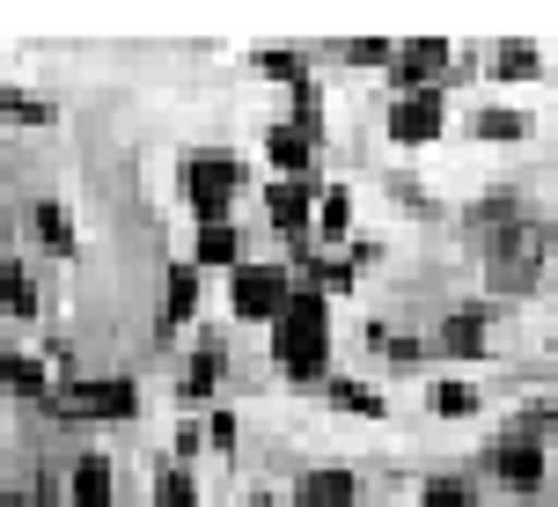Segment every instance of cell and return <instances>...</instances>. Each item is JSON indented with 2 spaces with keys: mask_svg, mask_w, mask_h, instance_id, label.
Returning <instances> with one entry per match:
<instances>
[{
  "mask_svg": "<svg viewBox=\"0 0 558 507\" xmlns=\"http://www.w3.org/2000/svg\"><path fill=\"white\" fill-rule=\"evenodd\" d=\"M544 257H551V221L544 214H514V221L485 228V280L507 287V294H530L536 273H544Z\"/></svg>",
  "mask_w": 558,
  "mask_h": 507,
  "instance_id": "cell-1",
  "label": "cell"
},
{
  "mask_svg": "<svg viewBox=\"0 0 558 507\" xmlns=\"http://www.w3.org/2000/svg\"><path fill=\"white\" fill-rule=\"evenodd\" d=\"M272 353H279V367L287 375H324L331 367V310L316 302V294H294L287 310L272 316Z\"/></svg>",
  "mask_w": 558,
  "mask_h": 507,
  "instance_id": "cell-2",
  "label": "cell"
},
{
  "mask_svg": "<svg viewBox=\"0 0 558 507\" xmlns=\"http://www.w3.org/2000/svg\"><path fill=\"white\" fill-rule=\"evenodd\" d=\"M243 184V169H235V155H192L184 162V198H192V214L206 228L228 214V192Z\"/></svg>",
  "mask_w": 558,
  "mask_h": 507,
  "instance_id": "cell-3",
  "label": "cell"
},
{
  "mask_svg": "<svg viewBox=\"0 0 558 507\" xmlns=\"http://www.w3.org/2000/svg\"><path fill=\"white\" fill-rule=\"evenodd\" d=\"M59 412H66V420H133V412H140V390L125 383V375L66 383V390H59Z\"/></svg>",
  "mask_w": 558,
  "mask_h": 507,
  "instance_id": "cell-4",
  "label": "cell"
},
{
  "mask_svg": "<svg viewBox=\"0 0 558 507\" xmlns=\"http://www.w3.org/2000/svg\"><path fill=\"white\" fill-rule=\"evenodd\" d=\"M287 302H294V287L279 265H235V316L243 324H272Z\"/></svg>",
  "mask_w": 558,
  "mask_h": 507,
  "instance_id": "cell-5",
  "label": "cell"
},
{
  "mask_svg": "<svg viewBox=\"0 0 558 507\" xmlns=\"http://www.w3.org/2000/svg\"><path fill=\"white\" fill-rule=\"evenodd\" d=\"M434 133H441V96H434V88H418V96H397V104H390V141L426 147Z\"/></svg>",
  "mask_w": 558,
  "mask_h": 507,
  "instance_id": "cell-6",
  "label": "cell"
},
{
  "mask_svg": "<svg viewBox=\"0 0 558 507\" xmlns=\"http://www.w3.org/2000/svg\"><path fill=\"white\" fill-rule=\"evenodd\" d=\"M493 479L514 485V493L544 485V442H514V434H500V442H493Z\"/></svg>",
  "mask_w": 558,
  "mask_h": 507,
  "instance_id": "cell-7",
  "label": "cell"
},
{
  "mask_svg": "<svg viewBox=\"0 0 558 507\" xmlns=\"http://www.w3.org/2000/svg\"><path fill=\"white\" fill-rule=\"evenodd\" d=\"M397 88H404V96H418V88H426V74H441L448 67V45L441 37H418V45H397Z\"/></svg>",
  "mask_w": 558,
  "mask_h": 507,
  "instance_id": "cell-8",
  "label": "cell"
},
{
  "mask_svg": "<svg viewBox=\"0 0 558 507\" xmlns=\"http://www.w3.org/2000/svg\"><path fill=\"white\" fill-rule=\"evenodd\" d=\"M308 206H316L308 177H279L272 192H265V214H272V228H287V236H302V228H308Z\"/></svg>",
  "mask_w": 558,
  "mask_h": 507,
  "instance_id": "cell-9",
  "label": "cell"
},
{
  "mask_svg": "<svg viewBox=\"0 0 558 507\" xmlns=\"http://www.w3.org/2000/svg\"><path fill=\"white\" fill-rule=\"evenodd\" d=\"M272 162L287 169V177H308V162H316V133L308 125H272Z\"/></svg>",
  "mask_w": 558,
  "mask_h": 507,
  "instance_id": "cell-10",
  "label": "cell"
},
{
  "mask_svg": "<svg viewBox=\"0 0 558 507\" xmlns=\"http://www.w3.org/2000/svg\"><path fill=\"white\" fill-rule=\"evenodd\" d=\"M294 507H353V471H308L294 485Z\"/></svg>",
  "mask_w": 558,
  "mask_h": 507,
  "instance_id": "cell-11",
  "label": "cell"
},
{
  "mask_svg": "<svg viewBox=\"0 0 558 507\" xmlns=\"http://www.w3.org/2000/svg\"><path fill=\"white\" fill-rule=\"evenodd\" d=\"M441 353H456V361H477L485 353V310H456L441 324Z\"/></svg>",
  "mask_w": 558,
  "mask_h": 507,
  "instance_id": "cell-12",
  "label": "cell"
},
{
  "mask_svg": "<svg viewBox=\"0 0 558 507\" xmlns=\"http://www.w3.org/2000/svg\"><path fill=\"white\" fill-rule=\"evenodd\" d=\"M74 507H111V463L104 456H82L74 463Z\"/></svg>",
  "mask_w": 558,
  "mask_h": 507,
  "instance_id": "cell-13",
  "label": "cell"
},
{
  "mask_svg": "<svg viewBox=\"0 0 558 507\" xmlns=\"http://www.w3.org/2000/svg\"><path fill=\"white\" fill-rule=\"evenodd\" d=\"M0 310L8 316H37V287H29L23 265H0Z\"/></svg>",
  "mask_w": 558,
  "mask_h": 507,
  "instance_id": "cell-14",
  "label": "cell"
},
{
  "mask_svg": "<svg viewBox=\"0 0 558 507\" xmlns=\"http://www.w3.org/2000/svg\"><path fill=\"white\" fill-rule=\"evenodd\" d=\"M198 310V273H192V265H169V324H184V316H192Z\"/></svg>",
  "mask_w": 558,
  "mask_h": 507,
  "instance_id": "cell-15",
  "label": "cell"
},
{
  "mask_svg": "<svg viewBox=\"0 0 558 507\" xmlns=\"http://www.w3.org/2000/svg\"><path fill=\"white\" fill-rule=\"evenodd\" d=\"M0 125H52V104H37V96H15V88H0Z\"/></svg>",
  "mask_w": 558,
  "mask_h": 507,
  "instance_id": "cell-16",
  "label": "cell"
},
{
  "mask_svg": "<svg viewBox=\"0 0 558 507\" xmlns=\"http://www.w3.org/2000/svg\"><path fill=\"white\" fill-rule=\"evenodd\" d=\"M29 228H37V236H45V243H52V251H66V257H74V221H66V214H59L52 198H45V206H37V214H29Z\"/></svg>",
  "mask_w": 558,
  "mask_h": 507,
  "instance_id": "cell-17",
  "label": "cell"
},
{
  "mask_svg": "<svg viewBox=\"0 0 558 507\" xmlns=\"http://www.w3.org/2000/svg\"><path fill=\"white\" fill-rule=\"evenodd\" d=\"M198 265H235V228L228 221H214V228H198Z\"/></svg>",
  "mask_w": 558,
  "mask_h": 507,
  "instance_id": "cell-18",
  "label": "cell"
},
{
  "mask_svg": "<svg viewBox=\"0 0 558 507\" xmlns=\"http://www.w3.org/2000/svg\"><path fill=\"white\" fill-rule=\"evenodd\" d=\"M0 383L15 397H45V361H23V353H15V361H0Z\"/></svg>",
  "mask_w": 558,
  "mask_h": 507,
  "instance_id": "cell-19",
  "label": "cell"
},
{
  "mask_svg": "<svg viewBox=\"0 0 558 507\" xmlns=\"http://www.w3.org/2000/svg\"><path fill=\"white\" fill-rule=\"evenodd\" d=\"M522 133H530V118L522 111H477V141H522Z\"/></svg>",
  "mask_w": 558,
  "mask_h": 507,
  "instance_id": "cell-20",
  "label": "cell"
},
{
  "mask_svg": "<svg viewBox=\"0 0 558 507\" xmlns=\"http://www.w3.org/2000/svg\"><path fill=\"white\" fill-rule=\"evenodd\" d=\"M493 67H500L507 82H530V74H536V45H522V37H507L500 52H493Z\"/></svg>",
  "mask_w": 558,
  "mask_h": 507,
  "instance_id": "cell-21",
  "label": "cell"
},
{
  "mask_svg": "<svg viewBox=\"0 0 558 507\" xmlns=\"http://www.w3.org/2000/svg\"><path fill=\"white\" fill-rule=\"evenodd\" d=\"M316 228L338 243V236L353 228V198H345V192H324V198H316Z\"/></svg>",
  "mask_w": 558,
  "mask_h": 507,
  "instance_id": "cell-22",
  "label": "cell"
},
{
  "mask_svg": "<svg viewBox=\"0 0 558 507\" xmlns=\"http://www.w3.org/2000/svg\"><path fill=\"white\" fill-rule=\"evenodd\" d=\"M418 507H477V493L463 479H434V485H418Z\"/></svg>",
  "mask_w": 558,
  "mask_h": 507,
  "instance_id": "cell-23",
  "label": "cell"
},
{
  "mask_svg": "<svg viewBox=\"0 0 558 507\" xmlns=\"http://www.w3.org/2000/svg\"><path fill=\"white\" fill-rule=\"evenodd\" d=\"M551 426H558V412H551V405H530V412H522V420L507 426V434H514V442H551Z\"/></svg>",
  "mask_w": 558,
  "mask_h": 507,
  "instance_id": "cell-24",
  "label": "cell"
},
{
  "mask_svg": "<svg viewBox=\"0 0 558 507\" xmlns=\"http://www.w3.org/2000/svg\"><path fill=\"white\" fill-rule=\"evenodd\" d=\"M338 412H367V420H383V397H375V390H367V383H338Z\"/></svg>",
  "mask_w": 558,
  "mask_h": 507,
  "instance_id": "cell-25",
  "label": "cell"
},
{
  "mask_svg": "<svg viewBox=\"0 0 558 507\" xmlns=\"http://www.w3.org/2000/svg\"><path fill=\"white\" fill-rule=\"evenodd\" d=\"M434 405H441L448 420H471V412H477V390H471V383H441V390H434Z\"/></svg>",
  "mask_w": 558,
  "mask_h": 507,
  "instance_id": "cell-26",
  "label": "cell"
},
{
  "mask_svg": "<svg viewBox=\"0 0 558 507\" xmlns=\"http://www.w3.org/2000/svg\"><path fill=\"white\" fill-rule=\"evenodd\" d=\"M214 375H221V353H198V367L184 375V405H198V397L214 390Z\"/></svg>",
  "mask_w": 558,
  "mask_h": 507,
  "instance_id": "cell-27",
  "label": "cell"
},
{
  "mask_svg": "<svg viewBox=\"0 0 558 507\" xmlns=\"http://www.w3.org/2000/svg\"><path fill=\"white\" fill-rule=\"evenodd\" d=\"M155 500H162V507H198V493H192V479H184V471H162Z\"/></svg>",
  "mask_w": 558,
  "mask_h": 507,
  "instance_id": "cell-28",
  "label": "cell"
},
{
  "mask_svg": "<svg viewBox=\"0 0 558 507\" xmlns=\"http://www.w3.org/2000/svg\"><path fill=\"white\" fill-rule=\"evenodd\" d=\"M0 507H52V485H45V479H29L23 493H8Z\"/></svg>",
  "mask_w": 558,
  "mask_h": 507,
  "instance_id": "cell-29",
  "label": "cell"
},
{
  "mask_svg": "<svg viewBox=\"0 0 558 507\" xmlns=\"http://www.w3.org/2000/svg\"><path fill=\"white\" fill-rule=\"evenodd\" d=\"M257 67H265V74H279V82H302V74H294L302 59H294V52H257Z\"/></svg>",
  "mask_w": 558,
  "mask_h": 507,
  "instance_id": "cell-30",
  "label": "cell"
},
{
  "mask_svg": "<svg viewBox=\"0 0 558 507\" xmlns=\"http://www.w3.org/2000/svg\"><path fill=\"white\" fill-rule=\"evenodd\" d=\"M345 59H361V67H383V59H390V45H383V37H361V45H345Z\"/></svg>",
  "mask_w": 558,
  "mask_h": 507,
  "instance_id": "cell-31",
  "label": "cell"
},
{
  "mask_svg": "<svg viewBox=\"0 0 558 507\" xmlns=\"http://www.w3.org/2000/svg\"><path fill=\"white\" fill-rule=\"evenodd\" d=\"M206 442H221V449H228V442H235V420H228V412H214V420H206Z\"/></svg>",
  "mask_w": 558,
  "mask_h": 507,
  "instance_id": "cell-32",
  "label": "cell"
},
{
  "mask_svg": "<svg viewBox=\"0 0 558 507\" xmlns=\"http://www.w3.org/2000/svg\"><path fill=\"white\" fill-rule=\"evenodd\" d=\"M251 507H272V500H251Z\"/></svg>",
  "mask_w": 558,
  "mask_h": 507,
  "instance_id": "cell-33",
  "label": "cell"
}]
</instances>
